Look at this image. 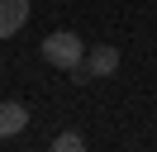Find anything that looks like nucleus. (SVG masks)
Here are the masks:
<instances>
[{"instance_id": "obj_2", "label": "nucleus", "mask_w": 157, "mask_h": 152, "mask_svg": "<svg viewBox=\"0 0 157 152\" xmlns=\"http://www.w3.org/2000/svg\"><path fill=\"white\" fill-rule=\"evenodd\" d=\"M119 71V48L114 43H95L86 48V57H81V66H71V81L86 86V81H105V76Z\"/></svg>"}, {"instance_id": "obj_3", "label": "nucleus", "mask_w": 157, "mask_h": 152, "mask_svg": "<svg viewBox=\"0 0 157 152\" xmlns=\"http://www.w3.org/2000/svg\"><path fill=\"white\" fill-rule=\"evenodd\" d=\"M29 24V0H0V43Z\"/></svg>"}, {"instance_id": "obj_1", "label": "nucleus", "mask_w": 157, "mask_h": 152, "mask_svg": "<svg viewBox=\"0 0 157 152\" xmlns=\"http://www.w3.org/2000/svg\"><path fill=\"white\" fill-rule=\"evenodd\" d=\"M81 57H86V43H81L71 28H52V33L43 38V62L48 66L71 71V66H81Z\"/></svg>"}, {"instance_id": "obj_5", "label": "nucleus", "mask_w": 157, "mask_h": 152, "mask_svg": "<svg viewBox=\"0 0 157 152\" xmlns=\"http://www.w3.org/2000/svg\"><path fill=\"white\" fill-rule=\"evenodd\" d=\"M52 147H57V152H81V147H86V138H81V133H57Z\"/></svg>"}, {"instance_id": "obj_4", "label": "nucleus", "mask_w": 157, "mask_h": 152, "mask_svg": "<svg viewBox=\"0 0 157 152\" xmlns=\"http://www.w3.org/2000/svg\"><path fill=\"white\" fill-rule=\"evenodd\" d=\"M24 124H29V109H24L19 100H0V138L24 133Z\"/></svg>"}]
</instances>
